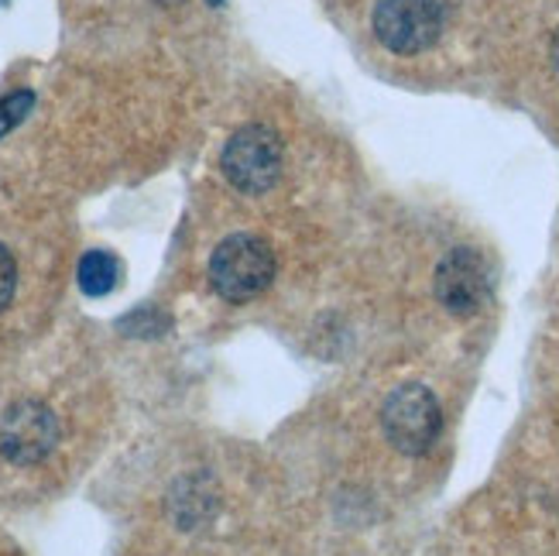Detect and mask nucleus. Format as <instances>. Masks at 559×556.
I'll list each match as a JSON object with an SVG mask.
<instances>
[{
	"label": "nucleus",
	"mask_w": 559,
	"mask_h": 556,
	"mask_svg": "<svg viewBox=\"0 0 559 556\" xmlns=\"http://www.w3.org/2000/svg\"><path fill=\"white\" fill-rule=\"evenodd\" d=\"M275 282V251L258 234H230L210 258V285L227 303H248Z\"/></svg>",
	"instance_id": "obj_1"
},
{
	"label": "nucleus",
	"mask_w": 559,
	"mask_h": 556,
	"mask_svg": "<svg viewBox=\"0 0 559 556\" xmlns=\"http://www.w3.org/2000/svg\"><path fill=\"white\" fill-rule=\"evenodd\" d=\"M381 426L384 437L399 453L405 457H423L440 440L443 429V409L426 385H402L388 395L381 409Z\"/></svg>",
	"instance_id": "obj_2"
},
{
	"label": "nucleus",
	"mask_w": 559,
	"mask_h": 556,
	"mask_svg": "<svg viewBox=\"0 0 559 556\" xmlns=\"http://www.w3.org/2000/svg\"><path fill=\"white\" fill-rule=\"evenodd\" d=\"M221 168L234 189L261 197L282 176V138L264 125H245L224 144Z\"/></svg>",
	"instance_id": "obj_3"
},
{
	"label": "nucleus",
	"mask_w": 559,
	"mask_h": 556,
	"mask_svg": "<svg viewBox=\"0 0 559 556\" xmlns=\"http://www.w3.org/2000/svg\"><path fill=\"white\" fill-rule=\"evenodd\" d=\"M374 35L395 56H419L443 35L440 0H378L374 4Z\"/></svg>",
	"instance_id": "obj_4"
},
{
	"label": "nucleus",
	"mask_w": 559,
	"mask_h": 556,
	"mask_svg": "<svg viewBox=\"0 0 559 556\" xmlns=\"http://www.w3.org/2000/svg\"><path fill=\"white\" fill-rule=\"evenodd\" d=\"M436 299L450 312V317H477L491 299V269L480 251L474 248H453L440 269H436Z\"/></svg>",
	"instance_id": "obj_5"
},
{
	"label": "nucleus",
	"mask_w": 559,
	"mask_h": 556,
	"mask_svg": "<svg viewBox=\"0 0 559 556\" xmlns=\"http://www.w3.org/2000/svg\"><path fill=\"white\" fill-rule=\"evenodd\" d=\"M59 443V419L45 402L21 399L0 419V453L17 468L45 461Z\"/></svg>",
	"instance_id": "obj_6"
},
{
	"label": "nucleus",
	"mask_w": 559,
	"mask_h": 556,
	"mask_svg": "<svg viewBox=\"0 0 559 556\" xmlns=\"http://www.w3.org/2000/svg\"><path fill=\"white\" fill-rule=\"evenodd\" d=\"M117 279H120V261L110 251L96 248V251H86L80 258L76 282H80V288H83L90 299H100V296L114 293Z\"/></svg>",
	"instance_id": "obj_7"
},
{
	"label": "nucleus",
	"mask_w": 559,
	"mask_h": 556,
	"mask_svg": "<svg viewBox=\"0 0 559 556\" xmlns=\"http://www.w3.org/2000/svg\"><path fill=\"white\" fill-rule=\"evenodd\" d=\"M32 107H35V93L32 90H17V93L4 96V100H0V138L11 134L21 120L32 114Z\"/></svg>",
	"instance_id": "obj_8"
},
{
	"label": "nucleus",
	"mask_w": 559,
	"mask_h": 556,
	"mask_svg": "<svg viewBox=\"0 0 559 556\" xmlns=\"http://www.w3.org/2000/svg\"><path fill=\"white\" fill-rule=\"evenodd\" d=\"M14 285H17V264H14L11 251L0 245V312L8 309V303L14 296Z\"/></svg>",
	"instance_id": "obj_9"
},
{
	"label": "nucleus",
	"mask_w": 559,
	"mask_h": 556,
	"mask_svg": "<svg viewBox=\"0 0 559 556\" xmlns=\"http://www.w3.org/2000/svg\"><path fill=\"white\" fill-rule=\"evenodd\" d=\"M210 4H213V8H221V4H224V0H210Z\"/></svg>",
	"instance_id": "obj_10"
},
{
	"label": "nucleus",
	"mask_w": 559,
	"mask_h": 556,
	"mask_svg": "<svg viewBox=\"0 0 559 556\" xmlns=\"http://www.w3.org/2000/svg\"><path fill=\"white\" fill-rule=\"evenodd\" d=\"M162 4H176V0H162Z\"/></svg>",
	"instance_id": "obj_11"
}]
</instances>
